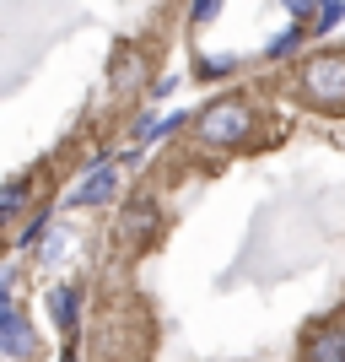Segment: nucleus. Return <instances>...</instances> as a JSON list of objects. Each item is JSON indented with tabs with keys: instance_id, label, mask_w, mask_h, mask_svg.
I'll return each instance as SVG.
<instances>
[{
	"instance_id": "nucleus-6",
	"label": "nucleus",
	"mask_w": 345,
	"mask_h": 362,
	"mask_svg": "<svg viewBox=\"0 0 345 362\" xmlns=\"http://www.w3.org/2000/svg\"><path fill=\"white\" fill-rule=\"evenodd\" d=\"M119 233H124V238H146V233H157V206H151V200H135V206L119 216Z\"/></svg>"
},
{
	"instance_id": "nucleus-9",
	"label": "nucleus",
	"mask_w": 345,
	"mask_h": 362,
	"mask_svg": "<svg viewBox=\"0 0 345 362\" xmlns=\"http://www.w3.org/2000/svg\"><path fill=\"white\" fill-rule=\"evenodd\" d=\"M340 22H345V6H340V0H324V6H318L313 33H329V28H340Z\"/></svg>"
},
{
	"instance_id": "nucleus-13",
	"label": "nucleus",
	"mask_w": 345,
	"mask_h": 362,
	"mask_svg": "<svg viewBox=\"0 0 345 362\" xmlns=\"http://www.w3.org/2000/svg\"><path fill=\"white\" fill-rule=\"evenodd\" d=\"M318 6H324V0H286V11L302 16V22H308V16H318Z\"/></svg>"
},
{
	"instance_id": "nucleus-4",
	"label": "nucleus",
	"mask_w": 345,
	"mask_h": 362,
	"mask_svg": "<svg viewBox=\"0 0 345 362\" xmlns=\"http://www.w3.org/2000/svg\"><path fill=\"white\" fill-rule=\"evenodd\" d=\"M114 189H119V168L108 163V157H97V163L87 168L81 189H75V200H87V206H103V200H114Z\"/></svg>"
},
{
	"instance_id": "nucleus-8",
	"label": "nucleus",
	"mask_w": 345,
	"mask_h": 362,
	"mask_svg": "<svg viewBox=\"0 0 345 362\" xmlns=\"http://www.w3.org/2000/svg\"><path fill=\"white\" fill-rule=\"evenodd\" d=\"M22 206H28V179H16L11 189H6V200H0V216H6V222H16V216H22Z\"/></svg>"
},
{
	"instance_id": "nucleus-2",
	"label": "nucleus",
	"mask_w": 345,
	"mask_h": 362,
	"mask_svg": "<svg viewBox=\"0 0 345 362\" xmlns=\"http://www.w3.org/2000/svg\"><path fill=\"white\" fill-rule=\"evenodd\" d=\"M302 92L313 103H345V54H318L302 65Z\"/></svg>"
},
{
	"instance_id": "nucleus-11",
	"label": "nucleus",
	"mask_w": 345,
	"mask_h": 362,
	"mask_svg": "<svg viewBox=\"0 0 345 362\" xmlns=\"http://www.w3.org/2000/svg\"><path fill=\"white\" fill-rule=\"evenodd\" d=\"M297 44H302V22H297L291 33H281V38H275V44H270V54H291Z\"/></svg>"
},
{
	"instance_id": "nucleus-10",
	"label": "nucleus",
	"mask_w": 345,
	"mask_h": 362,
	"mask_svg": "<svg viewBox=\"0 0 345 362\" xmlns=\"http://www.w3.org/2000/svg\"><path fill=\"white\" fill-rule=\"evenodd\" d=\"M226 71H238V54H210L205 60V76H226Z\"/></svg>"
},
{
	"instance_id": "nucleus-5",
	"label": "nucleus",
	"mask_w": 345,
	"mask_h": 362,
	"mask_svg": "<svg viewBox=\"0 0 345 362\" xmlns=\"http://www.w3.org/2000/svg\"><path fill=\"white\" fill-rule=\"evenodd\" d=\"M302 362H345V325L313 330V335H308V346H302Z\"/></svg>"
},
{
	"instance_id": "nucleus-1",
	"label": "nucleus",
	"mask_w": 345,
	"mask_h": 362,
	"mask_svg": "<svg viewBox=\"0 0 345 362\" xmlns=\"http://www.w3.org/2000/svg\"><path fill=\"white\" fill-rule=\"evenodd\" d=\"M195 130H200L205 146H238V141L254 130V108L243 103V98H222V103H210L195 119Z\"/></svg>"
},
{
	"instance_id": "nucleus-3",
	"label": "nucleus",
	"mask_w": 345,
	"mask_h": 362,
	"mask_svg": "<svg viewBox=\"0 0 345 362\" xmlns=\"http://www.w3.org/2000/svg\"><path fill=\"white\" fill-rule=\"evenodd\" d=\"M0 351L6 357H28L32 351V325L22 319L16 298H6V314H0Z\"/></svg>"
},
{
	"instance_id": "nucleus-14",
	"label": "nucleus",
	"mask_w": 345,
	"mask_h": 362,
	"mask_svg": "<svg viewBox=\"0 0 345 362\" xmlns=\"http://www.w3.org/2000/svg\"><path fill=\"white\" fill-rule=\"evenodd\" d=\"M65 362H75V357H65Z\"/></svg>"
},
{
	"instance_id": "nucleus-12",
	"label": "nucleus",
	"mask_w": 345,
	"mask_h": 362,
	"mask_svg": "<svg viewBox=\"0 0 345 362\" xmlns=\"http://www.w3.org/2000/svg\"><path fill=\"white\" fill-rule=\"evenodd\" d=\"M216 11H222V0H195V11H189V22L200 28V22H210Z\"/></svg>"
},
{
	"instance_id": "nucleus-7",
	"label": "nucleus",
	"mask_w": 345,
	"mask_h": 362,
	"mask_svg": "<svg viewBox=\"0 0 345 362\" xmlns=\"http://www.w3.org/2000/svg\"><path fill=\"white\" fill-rule=\"evenodd\" d=\"M49 308H54V319H60V330L75 335V292L71 287H54V292H49Z\"/></svg>"
}]
</instances>
